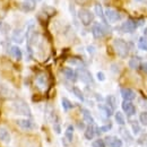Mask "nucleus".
<instances>
[{
    "mask_svg": "<svg viewBox=\"0 0 147 147\" xmlns=\"http://www.w3.org/2000/svg\"><path fill=\"white\" fill-rule=\"evenodd\" d=\"M65 138L70 143L73 142L74 138V127L73 126H68L67 129H66V132H65Z\"/></svg>",
    "mask_w": 147,
    "mask_h": 147,
    "instance_id": "5701e85b",
    "label": "nucleus"
},
{
    "mask_svg": "<svg viewBox=\"0 0 147 147\" xmlns=\"http://www.w3.org/2000/svg\"><path fill=\"white\" fill-rule=\"evenodd\" d=\"M61 104H62V108H63V110L65 111H68L70 110V109H73V103L68 100V98H66V97H62V100H61Z\"/></svg>",
    "mask_w": 147,
    "mask_h": 147,
    "instance_id": "393cba45",
    "label": "nucleus"
},
{
    "mask_svg": "<svg viewBox=\"0 0 147 147\" xmlns=\"http://www.w3.org/2000/svg\"><path fill=\"white\" fill-rule=\"evenodd\" d=\"M142 62H140V59L138 57H132L130 60H129V67L131 69H138L140 67Z\"/></svg>",
    "mask_w": 147,
    "mask_h": 147,
    "instance_id": "aec40b11",
    "label": "nucleus"
},
{
    "mask_svg": "<svg viewBox=\"0 0 147 147\" xmlns=\"http://www.w3.org/2000/svg\"><path fill=\"white\" fill-rule=\"evenodd\" d=\"M82 113H83V118H84V121L88 125H94V118L92 117L91 112L87 110V109H83L82 110Z\"/></svg>",
    "mask_w": 147,
    "mask_h": 147,
    "instance_id": "f3484780",
    "label": "nucleus"
},
{
    "mask_svg": "<svg viewBox=\"0 0 147 147\" xmlns=\"http://www.w3.org/2000/svg\"><path fill=\"white\" fill-rule=\"evenodd\" d=\"M92 33H93V36L95 37V38H102V37L107 34L105 26H103L100 23H95L92 27Z\"/></svg>",
    "mask_w": 147,
    "mask_h": 147,
    "instance_id": "423d86ee",
    "label": "nucleus"
},
{
    "mask_svg": "<svg viewBox=\"0 0 147 147\" xmlns=\"http://www.w3.org/2000/svg\"><path fill=\"white\" fill-rule=\"evenodd\" d=\"M11 38L16 43H23V41H24V31L22 28H15L13 31Z\"/></svg>",
    "mask_w": 147,
    "mask_h": 147,
    "instance_id": "ddd939ff",
    "label": "nucleus"
},
{
    "mask_svg": "<svg viewBox=\"0 0 147 147\" xmlns=\"http://www.w3.org/2000/svg\"><path fill=\"white\" fill-rule=\"evenodd\" d=\"M140 69H142L144 73L147 74V62H143V63L140 65Z\"/></svg>",
    "mask_w": 147,
    "mask_h": 147,
    "instance_id": "72a5a7b5",
    "label": "nucleus"
},
{
    "mask_svg": "<svg viewBox=\"0 0 147 147\" xmlns=\"http://www.w3.org/2000/svg\"><path fill=\"white\" fill-rule=\"evenodd\" d=\"M138 48L143 51H147V37L143 36L138 41Z\"/></svg>",
    "mask_w": 147,
    "mask_h": 147,
    "instance_id": "a878e982",
    "label": "nucleus"
},
{
    "mask_svg": "<svg viewBox=\"0 0 147 147\" xmlns=\"http://www.w3.org/2000/svg\"><path fill=\"white\" fill-rule=\"evenodd\" d=\"M73 92H74V94H75V96H76L78 100H80L82 102H84V101H85L84 94H83V92H82V91H80L78 87H76V86H75V87L73 88Z\"/></svg>",
    "mask_w": 147,
    "mask_h": 147,
    "instance_id": "bb28decb",
    "label": "nucleus"
},
{
    "mask_svg": "<svg viewBox=\"0 0 147 147\" xmlns=\"http://www.w3.org/2000/svg\"><path fill=\"white\" fill-rule=\"evenodd\" d=\"M131 127H132V131H134V134H139V131H140V127L138 126V123L136 122V121H131Z\"/></svg>",
    "mask_w": 147,
    "mask_h": 147,
    "instance_id": "7c9ffc66",
    "label": "nucleus"
},
{
    "mask_svg": "<svg viewBox=\"0 0 147 147\" xmlns=\"http://www.w3.org/2000/svg\"><path fill=\"white\" fill-rule=\"evenodd\" d=\"M139 121L143 126H146L147 127V112H142L139 114Z\"/></svg>",
    "mask_w": 147,
    "mask_h": 147,
    "instance_id": "c85d7f7f",
    "label": "nucleus"
},
{
    "mask_svg": "<svg viewBox=\"0 0 147 147\" xmlns=\"http://www.w3.org/2000/svg\"><path fill=\"white\" fill-rule=\"evenodd\" d=\"M16 123L18 127H20L22 129H25V130H31L35 127L33 121L30 119H18V120H16Z\"/></svg>",
    "mask_w": 147,
    "mask_h": 147,
    "instance_id": "9d476101",
    "label": "nucleus"
},
{
    "mask_svg": "<svg viewBox=\"0 0 147 147\" xmlns=\"http://www.w3.org/2000/svg\"><path fill=\"white\" fill-rule=\"evenodd\" d=\"M35 6H36L35 1H33V0H25L23 2V5H22V8H23L24 11H27L28 13V11L34 10L35 9Z\"/></svg>",
    "mask_w": 147,
    "mask_h": 147,
    "instance_id": "2eb2a0df",
    "label": "nucleus"
},
{
    "mask_svg": "<svg viewBox=\"0 0 147 147\" xmlns=\"http://www.w3.org/2000/svg\"><path fill=\"white\" fill-rule=\"evenodd\" d=\"M143 24V20H140V22H137L136 19H128V20H126L122 25H121V30L123 31V32H126V33H132V32H135L136 31V28L139 26V25H142Z\"/></svg>",
    "mask_w": 147,
    "mask_h": 147,
    "instance_id": "39448f33",
    "label": "nucleus"
},
{
    "mask_svg": "<svg viewBox=\"0 0 147 147\" xmlns=\"http://www.w3.org/2000/svg\"><path fill=\"white\" fill-rule=\"evenodd\" d=\"M95 128H94V125H88L87 126V128L85 130V134H84V136H85V138L86 139H88V140H91L94 138V136H95Z\"/></svg>",
    "mask_w": 147,
    "mask_h": 147,
    "instance_id": "a211bd4d",
    "label": "nucleus"
},
{
    "mask_svg": "<svg viewBox=\"0 0 147 147\" xmlns=\"http://www.w3.org/2000/svg\"><path fill=\"white\" fill-rule=\"evenodd\" d=\"M96 77H97V79L100 82H104L105 80V75H104V73H102V71H98V73L96 74Z\"/></svg>",
    "mask_w": 147,
    "mask_h": 147,
    "instance_id": "2f4dec72",
    "label": "nucleus"
},
{
    "mask_svg": "<svg viewBox=\"0 0 147 147\" xmlns=\"http://www.w3.org/2000/svg\"><path fill=\"white\" fill-rule=\"evenodd\" d=\"M104 143L109 147H121L123 144L122 140L118 138L117 136H107L104 138Z\"/></svg>",
    "mask_w": 147,
    "mask_h": 147,
    "instance_id": "6e6552de",
    "label": "nucleus"
},
{
    "mask_svg": "<svg viewBox=\"0 0 147 147\" xmlns=\"http://www.w3.org/2000/svg\"><path fill=\"white\" fill-rule=\"evenodd\" d=\"M13 109L15 111V113H17L19 115H25V117H28V118L32 117L31 109L24 100H20V98L15 100L14 103H13Z\"/></svg>",
    "mask_w": 147,
    "mask_h": 147,
    "instance_id": "f257e3e1",
    "label": "nucleus"
},
{
    "mask_svg": "<svg viewBox=\"0 0 147 147\" xmlns=\"http://www.w3.org/2000/svg\"><path fill=\"white\" fill-rule=\"evenodd\" d=\"M10 55H13L16 60H20L22 57H23V53H22V50L19 49L17 45H13L10 48Z\"/></svg>",
    "mask_w": 147,
    "mask_h": 147,
    "instance_id": "6ab92c4d",
    "label": "nucleus"
},
{
    "mask_svg": "<svg viewBox=\"0 0 147 147\" xmlns=\"http://www.w3.org/2000/svg\"><path fill=\"white\" fill-rule=\"evenodd\" d=\"M137 1H145V0H137Z\"/></svg>",
    "mask_w": 147,
    "mask_h": 147,
    "instance_id": "4c0bfd02",
    "label": "nucleus"
},
{
    "mask_svg": "<svg viewBox=\"0 0 147 147\" xmlns=\"http://www.w3.org/2000/svg\"><path fill=\"white\" fill-rule=\"evenodd\" d=\"M78 127H79V128L82 129V128H83V127H84V126H83V123H82V122H79V125H78Z\"/></svg>",
    "mask_w": 147,
    "mask_h": 147,
    "instance_id": "f704fd0d",
    "label": "nucleus"
},
{
    "mask_svg": "<svg viewBox=\"0 0 147 147\" xmlns=\"http://www.w3.org/2000/svg\"><path fill=\"white\" fill-rule=\"evenodd\" d=\"M62 73L65 75V77L67 78V79H69V80H71V82H75L76 79H77V76H76V73L71 68H65L63 70H62Z\"/></svg>",
    "mask_w": 147,
    "mask_h": 147,
    "instance_id": "dca6fc26",
    "label": "nucleus"
},
{
    "mask_svg": "<svg viewBox=\"0 0 147 147\" xmlns=\"http://www.w3.org/2000/svg\"><path fill=\"white\" fill-rule=\"evenodd\" d=\"M36 83L38 84V86H45L47 85V76L44 74L38 75L36 78Z\"/></svg>",
    "mask_w": 147,
    "mask_h": 147,
    "instance_id": "cd10ccee",
    "label": "nucleus"
},
{
    "mask_svg": "<svg viewBox=\"0 0 147 147\" xmlns=\"http://www.w3.org/2000/svg\"><path fill=\"white\" fill-rule=\"evenodd\" d=\"M104 14H105V18L108 19L109 22H111V23H117V22H119L121 19L120 13H118L117 10H114L112 8H107Z\"/></svg>",
    "mask_w": 147,
    "mask_h": 147,
    "instance_id": "0eeeda50",
    "label": "nucleus"
},
{
    "mask_svg": "<svg viewBox=\"0 0 147 147\" xmlns=\"http://www.w3.org/2000/svg\"><path fill=\"white\" fill-rule=\"evenodd\" d=\"M94 11H95V15L98 16V17L101 18V20L103 22L104 26H108V22H107L105 15H104V10H103V8H102V6H101L100 3H96V5L94 6Z\"/></svg>",
    "mask_w": 147,
    "mask_h": 147,
    "instance_id": "f8f14e48",
    "label": "nucleus"
},
{
    "mask_svg": "<svg viewBox=\"0 0 147 147\" xmlns=\"http://www.w3.org/2000/svg\"><path fill=\"white\" fill-rule=\"evenodd\" d=\"M33 1H35V2H36V1H41V0H33Z\"/></svg>",
    "mask_w": 147,
    "mask_h": 147,
    "instance_id": "e433bc0d",
    "label": "nucleus"
},
{
    "mask_svg": "<svg viewBox=\"0 0 147 147\" xmlns=\"http://www.w3.org/2000/svg\"><path fill=\"white\" fill-rule=\"evenodd\" d=\"M69 62L70 63H73V65H77V66H83V61L82 60H78L77 59V61H76V59H71V60H69Z\"/></svg>",
    "mask_w": 147,
    "mask_h": 147,
    "instance_id": "473e14b6",
    "label": "nucleus"
},
{
    "mask_svg": "<svg viewBox=\"0 0 147 147\" xmlns=\"http://www.w3.org/2000/svg\"><path fill=\"white\" fill-rule=\"evenodd\" d=\"M144 34L147 36V28H145V30H144Z\"/></svg>",
    "mask_w": 147,
    "mask_h": 147,
    "instance_id": "c9c22d12",
    "label": "nucleus"
},
{
    "mask_svg": "<svg viewBox=\"0 0 147 147\" xmlns=\"http://www.w3.org/2000/svg\"><path fill=\"white\" fill-rule=\"evenodd\" d=\"M76 76L85 84H94V78H93L92 74L90 73L86 68L79 67L76 71Z\"/></svg>",
    "mask_w": 147,
    "mask_h": 147,
    "instance_id": "20e7f679",
    "label": "nucleus"
},
{
    "mask_svg": "<svg viewBox=\"0 0 147 147\" xmlns=\"http://www.w3.org/2000/svg\"><path fill=\"white\" fill-rule=\"evenodd\" d=\"M114 119H115L117 123L120 125V126H123V125L126 123V119H125V115L122 114V112H119V111H118V112L114 114Z\"/></svg>",
    "mask_w": 147,
    "mask_h": 147,
    "instance_id": "4be33fe9",
    "label": "nucleus"
},
{
    "mask_svg": "<svg viewBox=\"0 0 147 147\" xmlns=\"http://www.w3.org/2000/svg\"><path fill=\"white\" fill-rule=\"evenodd\" d=\"M105 101H107V105L111 108L112 110H114L115 108H117V98L113 96V95H108L107 96V98H105Z\"/></svg>",
    "mask_w": 147,
    "mask_h": 147,
    "instance_id": "412c9836",
    "label": "nucleus"
},
{
    "mask_svg": "<svg viewBox=\"0 0 147 147\" xmlns=\"http://www.w3.org/2000/svg\"><path fill=\"white\" fill-rule=\"evenodd\" d=\"M78 18L82 22L83 25L88 26L90 24H92L93 20H94V14H93L90 9L80 8V9L78 10Z\"/></svg>",
    "mask_w": 147,
    "mask_h": 147,
    "instance_id": "7ed1b4c3",
    "label": "nucleus"
},
{
    "mask_svg": "<svg viewBox=\"0 0 147 147\" xmlns=\"http://www.w3.org/2000/svg\"><path fill=\"white\" fill-rule=\"evenodd\" d=\"M121 107H122L123 112H126V114L129 115V117H131V115H134L136 113V108L130 101H123Z\"/></svg>",
    "mask_w": 147,
    "mask_h": 147,
    "instance_id": "9b49d317",
    "label": "nucleus"
},
{
    "mask_svg": "<svg viewBox=\"0 0 147 147\" xmlns=\"http://www.w3.org/2000/svg\"><path fill=\"white\" fill-rule=\"evenodd\" d=\"M0 142H2L5 144H9L11 142L10 132L5 126H0Z\"/></svg>",
    "mask_w": 147,
    "mask_h": 147,
    "instance_id": "1a4fd4ad",
    "label": "nucleus"
},
{
    "mask_svg": "<svg viewBox=\"0 0 147 147\" xmlns=\"http://www.w3.org/2000/svg\"><path fill=\"white\" fill-rule=\"evenodd\" d=\"M92 146L93 147H105V143H104V140L103 139H96V140H94L92 143Z\"/></svg>",
    "mask_w": 147,
    "mask_h": 147,
    "instance_id": "c756f323",
    "label": "nucleus"
},
{
    "mask_svg": "<svg viewBox=\"0 0 147 147\" xmlns=\"http://www.w3.org/2000/svg\"><path fill=\"white\" fill-rule=\"evenodd\" d=\"M113 48L117 52V55L120 58H127L129 55V45L128 43L122 38H114L113 40Z\"/></svg>",
    "mask_w": 147,
    "mask_h": 147,
    "instance_id": "f03ea898",
    "label": "nucleus"
},
{
    "mask_svg": "<svg viewBox=\"0 0 147 147\" xmlns=\"http://www.w3.org/2000/svg\"><path fill=\"white\" fill-rule=\"evenodd\" d=\"M120 93H121V96L123 97L125 101H130L131 102L136 97V93L130 88H121Z\"/></svg>",
    "mask_w": 147,
    "mask_h": 147,
    "instance_id": "4468645a",
    "label": "nucleus"
},
{
    "mask_svg": "<svg viewBox=\"0 0 147 147\" xmlns=\"http://www.w3.org/2000/svg\"><path fill=\"white\" fill-rule=\"evenodd\" d=\"M98 109L102 111L107 117H111L113 114V110L109 108L108 105H104V104H98Z\"/></svg>",
    "mask_w": 147,
    "mask_h": 147,
    "instance_id": "b1692460",
    "label": "nucleus"
}]
</instances>
